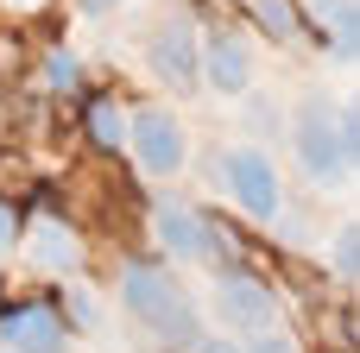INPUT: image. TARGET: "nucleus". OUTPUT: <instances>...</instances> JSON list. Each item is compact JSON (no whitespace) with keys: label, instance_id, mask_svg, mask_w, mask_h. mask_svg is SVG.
Returning <instances> with one entry per match:
<instances>
[{"label":"nucleus","instance_id":"6e6552de","mask_svg":"<svg viewBox=\"0 0 360 353\" xmlns=\"http://www.w3.org/2000/svg\"><path fill=\"white\" fill-rule=\"evenodd\" d=\"M0 347L6 353H63V322H57L51 309L25 303V309H13V316L0 322Z\"/></svg>","mask_w":360,"mask_h":353},{"label":"nucleus","instance_id":"9d476101","mask_svg":"<svg viewBox=\"0 0 360 353\" xmlns=\"http://www.w3.org/2000/svg\"><path fill=\"white\" fill-rule=\"evenodd\" d=\"M32 259H38L44 272H70V265H76V234H70L57 215H38V221H32Z\"/></svg>","mask_w":360,"mask_h":353},{"label":"nucleus","instance_id":"a211bd4d","mask_svg":"<svg viewBox=\"0 0 360 353\" xmlns=\"http://www.w3.org/2000/svg\"><path fill=\"white\" fill-rule=\"evenodd\" d=\"M70 309H76V322H95V303H89L82 291H70Z\"/></svg>","mask_w":360,"mask_h":353},{"label":"nucleus","instance_id":"f03ea898","mask_svg":"<svg viewBox=\"0 0 360 353\" xmlns=\"http://www.w3.org/2000/svg\"><path fill=\"white\" fill-rule=\"evenodd\" d=\"M354 152H360L354 107L329 101V95H304V107H297V158H304V171L316 183H342L354 171Z\"/></svg>","mask_w":360,"mask_h":353},{"label":"nucleus","instance_id":"f8f14e48","mask_svg":"<svg viewBox=\"0 0 360 353\" xmlns=\"http://www.w3.org/2000/svg\"><path fill=\"white\" fill-rule=\"evenodd\" d=\"M316 13H323V19H335V51H342V57H354V0H316Z\"/></svg>","mask_w":360,"mask_h":353},{"label":"nucleus","instance_id":"aec40b11","mask_svg":"<svg viewBox=\"0 0 360 353\" xmlns=\"http://www.w3.org/2000/svg\"><path fill=\"white\" fill-rule=\"evenodd\" d=\"M196 353H240V347H228V341H196Z\"/></svg>","mask_w":360,"mask_h":353},{"label":"nucleus","instance_id":"2eb2a0df","mask_svg":"<svg viewBox=\"0 0 360 353\" xmlns=\"http://www.w3.org/2000/svg\"><path fill=\"white\" fill-rule=\"evenodd\" d=\"M76 76H82V69H76V57H63V51H57V57H51V82H57V88H70Z\"/></svg>","mask_w":360,"mask_h":353},{"label":"nucleus","instance_id":"0eeeda50","mask_svg":"<svg viewBox=\"0 0 360 353\" xmlns=\"http://www.w3.org/2000/svg\"><path fill=\"white\" fill-rule=\"evenodd\" d=\"M152 227H158V246H165L171 259H215V234H209V221H202L196 208H184V202H158Z\"/></svg>","mask_w":360,"mask_h":353},{"label":"nucleus","instance_id":"1a4fd4ad","mask_svg":"<svg viewBox=\"0 0 360 353\" xmlns=\"http://www.w3.org/2000/svg\"><path fill=\"white\" fill-rule=\"evenodd\" d=\"M202 76H209L221 95H240V88L253 82V57H247V44H240L234 32H215V38L202 44Z\"/></svg>","mask_w":360,"mask_h":353},{"label":"nucleus","instance_id":"f257e3e1","mask_svg":"<svg viewBox=\"0 0 360 353\" xmlns=\"http://www.w3.org/2000/svg\"><path fill=\"white\" fill-rule=\"evenodd\" d=\"M120 303H127L133 322H146L171 347H196L202 341V322H196L190 291L171 272H158V265H120Z\"/></svg>","mask_w":360,"mask_h":353},{"label":"nucleus","instance_id":"7ed1b4c3","mask_svg":"<svg viewBox=\"0 0 360 353\" xmlns=\"http://www.w3.org/2000/svg\"><path fill=\"white\" fill-rule=\"evenodd\" d=\"M146 63H152V76L165 82V88H196L202 82V44H196V25L184 19V13H171V19H158L152 25V44H146Z\"/></svg>","mask_w":360,"mask_h":353},{"label":"nucleus","instance_id":"dca6fc26","mask_svg":"<svg viewBox=\"0 0 360 353\" xmlns=\"http://www.w3.org/2000/svg\"><path fill=\"white\" fill-rule=\"evenodd\" d=\"M240 353H297V347H291L285 335H272V328H259V341H253V347H240Z\"/></svg>","mask_w":360,"mask_h":353},{"label":"nucleus","instance_id":"f3484780","mask_svg":"<svg viewBox=\"0 0 360 353\" xmlns=\"http://www.w3.org/2000/svg\"><path fill=\"white\" fill-rule=\"evenodd\" d=\"M13 240H19V215L0 208V253H13Z\"/></svg>","mask_w":360,"mask_h":353},{"label":"nucleus","instance_id":"ddd939ff","mask_svg":"<svg viewBox=\"0 0 360 353\" xmlns=\"http://www.w3.org/2000/svg\"><path fill=\"white\" fill-rule=\"evenodd\" d=\"M253 6H259V19H266L272 38H297V32H304V19H297L291 0H253Z\"/></svg>","mask_w":360,"mask_h":353},{"label":"nucleus","instance_id":"39448f33","mask_svg":"<svg viewBox=\"0 0 360 353\" xmlns=\"http://www.w3.org/2000/svg\"><path fill=\"white\" fill-rule=\"evenodd\" d=\"M215 316H221V328H234V335H259V328H272L278 297H272L253 272H221V284H215Z\"/></svg>","mask_w":360,"mask_h":353},{"label":"nucleus","instance_id":"20e7f679","mask_svg":"<svg viewBox=\"0 0 360 353\" xmlns=\"http://www.w3.org/2000/svg\"><path fill=\"white\" fill-rule=\"evenodd\" d=\"M221 183H228V196L253 215V221H278V171H272V158L259 152V145H240V152H221Z\"/></svg>","mask_w":360,"mask_h":353},{"label":"nucleus","instance_id":"6ab92c4d","mask_svg":"<svg viewBox=\"0 0 360 353\" xmlns=\"http://www.w3.org/2000/svg\"><path fill=\"white\" fill-rule=\"evenodd\" d=\"M76 6H82V13H89V19H101V13H114V6H120V0H76Z\"/></svg>","mask_w":360,"mask_h":353},{"label":"nucleus","instance_id":"9b49d317","mask_svg":"<svg viewBox=\"0 0 360 353\" xmlns=\"http://www.w3.org/2000/svg\"><path fill=\"white\" fill-rule=\"evenodd\" d=\"M89 133H95V145H108V152H114V145H127L120 107H114V101H95V107H89Z\"/></svg>","mask_w":360,"mask_h":353},{"label":"nucleus","instance_id":"4468645a","mask_svg":"<svg viewBox=\"0 0 360 353\" xmlns=\"http://www.w3.org/2000/svg\"><path fill=\"white\" fill-rule=\"evenodd\" d=\"M354 246H360V240H354V221H348V227L335 234V272H342V284H354V265H360Z\"/></svg>","mask_w":360,"mask_h":353},{"label":"nucleus","instance_id":"423d86ee","mask_svg":"<svg viewBox=\"0 0 360 353\" xmlns=\"http://www.w3.org/2000/svg\"><path fill=\"white\" fill-rule=\"evenodd\" d=\"M133 158H139L152 177H171V171H184L190 139H184V126H177L165 107H146V114L133 120Z\"/></svg>","mask_w":360,"mask_h":353}]
</instances>
